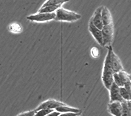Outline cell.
<instances>
[{
    "instance_id": "obj_6",
    "label": "cell",
    "mask_w": 131,
    "mask_h": 116,
    "mask_svg": "<svg viewBox=\"0 0 131 116\" xmlns=\"http://www.w3.org/2000/svg\"><path fill=\"white\" fill-rule=\"evenodd\" d=\"M89 30L90 33L94 37V39L97 41V43L101 46L104 47V41H103V36L102 33V30L98 29V28L95 26L94 24H92V23L89 21Z\"/></svg>"
},
{
    "instance_id": "obj_14",
    "label": "cell",
    "mask_w": 131,
    "mask_h": 116,
    "mask_svg": "<svg viewBox=\"0 0 131 116\" xmlns=\"http://www.w3.org/2000/svg\"><path fill=\"white\" fill-rule=\"evenodd\" d=\"M69 0H46L41 7L46 6H55V5H62L64 3L68 2Z\"/></svg>"
},
{
    "instance_id": "obj_3",
    "label": "cell",
    "mask_w": 131,
    "mask_h": 116,
    "mask_svg": "<svg viewBox=\"0 0 131 116\" xmlns=\"http://www.w3.org/2000/svg\"><path fill=\"white\" fill-rule=\"evenodd\" d=\"M103 36L104 47H108L112 46V44L114 39V26L113 23L103 26L102 29Z\"/></svg>"
},
{
    "instance_id": "obj_11",
    "label": "cell",
    "mask_w": 131,
    "mask_h": 116,
    "mask_svg": "<svg viewBox=\"0 0 131 116\" xmlns=\"http://www.w3.org/2000/svg\"><path fill=\"white\" fill-rule=\"evenodd\" d=\"M101 16L102 19L103 25L104 26L113 23L112 13H111V12L107 7L105 6H102Z\"/></svg>"
},
{
    "instance_id": "obj_20",
    "label": "cell",
    "mask_w": 131,
    "mask_h": 116,
    "mask_svg": "<svg viewBox=\"0 0 131 116\" xmlns=\"http://www.w3.org/2000/svg\"><path fill=\"white\" fill-rule=\"evenodd\" d=\"M36 113V110H31V111H28V112H23L20 114L17 115L16 116H34Z\"/></svg>"
},
{
    "instance_id": "obj_22",
    "label": "cell",
    "mask_w": 131,
    "mask_h": 116,
    "mask_svg": "<svg viewBox=\"0 0 131 116\" xmlns=\"http://www.w3.org/2000/svg\"><path fill=\"white\" fill-rule=\"evenodd\" d=\"M124 87L127 90V91H128L129 92H130L131 93V82H127V83H126L124 84Z\"/></svg>"
},
{
    "instance_id": "obj_12",
    "label": "cell",
    "mask_w": 131,
    "mask_h": 116,
    "mask_svg": "<svg viewBox=\"0 0 131 116\" xmlns=\"http://www.w3.org/2000/svg\"><path fill=\"white\" fill-rule=\"evenodd\" d=\"M56 111L58 112L59 113H68V112H72V113H79L80 114L81 113V110L79 109L75 108L70 107V106H68L66 104H64L62 106H58V108L55 109Z\"/></svg>"
},
{
    "instance_id": "obj_4",
    "label": "cell",
    "mask_w": 131,
    "mask_h": 116,
    "mask_svg": "<svg viewBox=\"0 0 131 116\" xmlns=\"http://www.w3.org/2000/svg\"><path fill=\"white\" fill-rule=\"evenodd\" d=\"M56 16L55 13H37L36 14L30 15L26 17V19L32 22L37 23H45L52 20H54Z\"/></svg>"
},
{
    "instance_id": "obj_23",
    "label": "cell",
    "mask_w": 131,
    "mask_h": 116,
    "mask_svg": "<svg viewBox=\"0 0 131 116\" xmlns=\"http://www.w3.org/2000/svg\"><path fill=\"white\" fill-rule=\"evenodd\" d=\"M60 113H59V112L56 111V110L55 111H54V110H52V112H51L50 113H48L46 116H58Z\"/></svg>"
},
{
    "instance_id": "obj_15",
    "label": "cell",
    "mask_w": 131,
    "mask_h": 116,
    "mask_svg": "<svg viewBox=\"0 0 131 116\" xmlns=\"http://www.w3.org/2000/svg\"><path fill=\"white\" fill-rule=\"evenodd\" d=\"M62 5H55V6H46L40 7L37 13H55L56 10L59 9Z\"/></svg>"
},
{
    "instance_id": "obj_18",
    "label": "cell",
    "mask_w": 131,
    "mask_h": 116,
    "mask_svg": "<svg viewBox=\"0 0 131 116\" xmlns=\"http://www.w3.org/2000/svg\"><path fill=\"white\" fill-rule=\"evenodd\" d=\"M113 83L115 84H116L118 87H121L124 86V84L123 83V81H121V78L119 77V75H118V73H114L113 75Z\"/></svg>"
},
{
    "instance_id": "obj_19",
    "label": "cell",
    "mask_w": 131,
    "mask_h": 116,
    "mask_svg": "<svg viewBox=\"0 0 131 116\" xmlns=\"http://www.w3.org/2000/svg\"><path fill=\"white\" fill-rule=\"evenodd\" d=\"M54 110H49V109H41V110L36 111L34 116H46L47 115Z\"/></svg>"
},
{
    "instance_id": "obj_2",
    "label": "cell",
    "mask_w": 131,
    "mask_h": 116,
    "mask_svg": "<svg viewBox=\"0 0 131 116\" xmlns=\"http://www.w3.org/2000/svg\"><path fill=\"white\" fill-rule=\"evenodd\" d=\"M56 16L54 20L57 21H62V22H69L73 23L78 20L81 18V15L73 12L72 10L64 9L62 7H60L57 9L55 12Z\"/></svg>"
},
{
    "instance_id": "obj_16",
    "label": "cell",
    "mask_w": 131,
    "mask_h": 116,
    "mask_svg": "<svg viewBox=\"0 0 131 116\" xmlns=\"http://www.w3.org/2000/svg\"><path fill=\"white\" fill-rule=\"evenodd\" d=\"M119 92H120V94H121V97L123 98V100H125V101L130 100L131 93L128 92L124 87H119Z\"/></svg>"
},
{
    "instance_id": "obj_9",
    "label": "cell",
    "mask_w": 131,
    "mask_h": 116,
    "mask_svg": "<svg viewBox=\"0 0 131 116\" xmlns=\"http://www.w3.org/2000/svg\"><path fill=\"white\" fill-rule=\"evenodd\" d=\"M101 10H102V6L99 7L97 8L94 11V14L91 17L90 22L92 23V24H94L96 28L98 29L102 30L104 26L102 23V19L101 16Z\"/></svg>"
},
{
    "instance_id": "obj_21",
    "label": "cell",
    "mask_w": 131,
    "mask_h": 116,
    "mask_svg": "<svg viewBox=\"0 0 131 116\" xmlns=\"http://www.w3.org/2000/svg\"><path fill=\"white\" fill-rule=\"evenodd\" d=\"M78 115H79V113L68 112V113H60L58 116H78Z\"/></svg>"
},
{
    "instance_id": "obj_17",
    "label": "cell",
    "mask_w": 131,
    "mask_h": 116,
    "mask_svg": "<svg viewBox=\"0 0 131 116\" xmlns=\"http://www.w3.org/2000/svg\"><path fill=\"white\" fill-rule=\"evenodd\" d=\"M117 73L119 77L121 78V81H122L123 83V84L126 83L127 82L130 81V75L128 74L127 72H126L124 70L119 71Z\"/></svg>"
},
{
    "instance_id": "obj_1",
    "label": "cell",
    "mask_w": 131,
    "mask_h": 116,
    "mask_svg": "<svg viewBox=\"0 0 131 116\" xmlns=\"http://www.w3.org/2000/svg\"><path fill=\"white\" fill-rule=\"evenodd\" d=\"M107 48V53L104 62L102 73V81L103 85L108 90L113 83V75L114 72L112 70L110 64V52L112 47L110 46Z\"/></svg>"
},
{
    "instance_id": "obj_10",
    "label": "cell",
    "mask_w": 131,
    "mask_h": 116,
    "mask_svg": "<svg viewBox=\"0 0 131 116\" xmlns=\"http://www.w3.org/2000/svg\"><path fill=\"white\" fill-rule=\"evenodd\" d=\"M108 90L109 93H110V102L123 101V98L121 97V94H120V92H119V87H118L116 84L113 83Z\"/></svg>"
},
{
    "instance_id": "obj_8",
    "label": "cell",
    "mask_w": 131,
    "mask_h": 116,
    "mask_svg": "<svg viewBox=\"0 0 131 116\" xmlns=\"http://www.w3.org/2000/svg\"><path fill=\"white\" fill-rule=\"evenodd\" d=\"M122 102H110L107 104L108 112L113 116H121L122 113Z\"/></svg>"
},
{
    "instance_id": "obj_5",
    "label": "cell",
    "mask_w": 131,
    "mask_h": 116,
    "mask_svg": "<svg viewBox=\"0 0 131 116\" xmlns=\"http://www.w3.org/2000/svg\"><path fill=\"white\" fill-rule=\"evenodd\" d=\"M110 64L114 73H117L119 71L124 70L121 60L118 57L117 55L115 53L113 48L111 50L110 52Z\"/></svg>"
},
{
    "instance_id": "obj_13",
    "label": "cell",
    "mask_w": 131,
    "mask_h": 116,
    "mask_svg": "<svg viewBox=\"0 0 131 116\" xmlns=\"http://www.w3.org/2000/svg\"><path fill=\"white\" fill-rule=\"evenodd\" d=\"M122 113L121 116H130L131 104L130 100L122 102Z\"/></svg>"
},
{
    "instance_id": "obj_7",
    "label": "cell",
    "mask_w": 131,
    "mask_h": 116,
    "mask_svg": "<svg viewBox=\"0 0 131 116\" xmlns=\"http://www.w3.org/2000/svg\"><path fill=\"white\" fill-rule=\"evenodd\" d=\"M64 103L62 102L58 101V100H54V99H49V100H46L43 102L41 104H40L39 106H37V108L36 109V111L41 110V109H49V110H55L58 106L64 105Z\"/></svg>"
}]
</instances>
